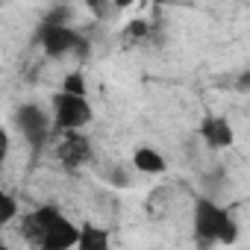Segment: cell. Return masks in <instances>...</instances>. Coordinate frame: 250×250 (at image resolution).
<instances>
[{
  "label": "cell",
  "mask_w": 250,
  "mask_h": 250,
  "mask_svg": "<svg viewBox=\"0 0 250 250\" xmlns=\"http://www.w3.org/2000/svg\"><path fill=\"white\" fill-rule=\"evenodd\" d=\"M18 218V200L9 191H0V227H9Z\"/></svg>",
  "instance_id": "cell-10"
},
{
  "label": "cell",
  "mask_w": 250,
  "mask_h": 250,
  "mask_svg": "<svg viewBox=\"0 0 250 250\" xmlns=\"http://www.w3.org/2000/svg\"><path fill=\"white\" fill-rule=\"evenodd\" d=\"M109 247H112V232L106 227H94V224L80 227L77 250H109Z\"/></svg>",
  "instance_id": "cell-9"
},
{
  "label": "cell",
  "mask_w": 250,
  "mask_h": 250,
  "mask_svg": "<svg viewBox=\"0 0 250 250\" xmlns=\"http://www.w3.org/2000/svg\"><path fill=\"white\" fill-rule=\"evenodd\" d=\"M94 118L88 94H71V91H56L53 94V127L59 133L65 130H83Z\"/></svg>",
  "instance_id": "cell-4"
},
{
  "label": "cell",
  "mask_w": 250,
  "mask_h": 250,
  "mask_svg": "<svg viewBox=\"0 0 250 250\" xmlns=\"http://www.w3.org/2000/svg\"><path fill=\"white\" fill-rule=\"evenodd\" d=\"M235 88H238V91H250V71H241V74L235 77Z\"/></svg>",
  "instance_id": "cell-16"
},
{
  "label": "cell",
  "mask_w": 250,
  "mask_h": 250,
  "mask_svg": "<svg viewBox=\"0 0 250 250\" xmlns=\"http://www.w3.org/2000/svg\"><path fill=\"white\" fill-rule=\"evenodd\" d=\"M203 145L209 150H227L235 145V133H232V124L224 118V115H206L200 121V127H197Z\"/></svg>",
  "instance_id": "cell-7"
},
{
  "label": "cell",
  "mask_w": 250,
  "mask_h": 250,
  "mask_svg": "<svg viewBox=\"0 0 250 250\" xmlns=\"http://www.w3.org/2000/svg\"><path fill=\"white\" fill-rule=\"evenodd\" d=\"M56 159L68 171L83 168L91 159V142H88V136H83L80 130H65L62 139H59V145H56Z\"/></svg>",
  "instance_id": "cell-6"
},
{
  "label": "cell",
  "mask_w": 250,
  "mask_h": 250,
  "mask_svg": "<svg viewBox=\"0 0 250 250\" xmlns=\"http://www.w3.org/2000/svg\"><path fill=\"white\" fill-rule=\"evenodd\" d=\"M130 3H136V0H115V9H127Z\"/></svg>",
  "instance_id": "cell-17"
},
{
  "label": "cell",
  "mask_w": 250,
  "mask_h": 250,
  "mask_svg": "<svg viewBox=\"0 0 250 250\" xmlns=\"http://www.w3.org/2000/svg\"><path fill=\"white\" fill-rule=\"evenodd\" d=\"M83 3L94 18H109V12L115 9V0H83Z\"/></svg>",
  "instance_id": "cell-12"
},
{
  "label": "cell",
  "mask_w": 250,
  "mask_h": 250,
  "mask_svg": "<svg viewBox=\"0 0 250 250\" xmlns=\"http://www.w3.org/2000/svg\"><path fill=\"white\" fill-rule=\"evenodd\" d=\"M109 186H115V188H127V186H130V174L124 171V168H112V171H109Z\"/></svg>",
  "instance_id": "cell-15"
},
{
  "label": "cell",
  "mask_w": 250,
  "mask_h": 250,
  "mask_svg": "<svg viewBox=\"0 0 250 250\" xmlns=\"http://www.w3.org/2000/svg\"><path fill=\"white\" fill-rule=\"evenodd\" d=\"M191 229H194V241L200 247L232 244L238 238V224H235L232 212L227 206L215 203L212 197H194V203H191Z\"/></svg>",
  "instance_id": "cell-2"
},
{
  "label": "cell",
  "mask_w": 250,
  "mask_h": 250,
  "mask_svg": "<svg viewBox=\"0 0 250 250\" xmlns=\"http://www.w3.org/2000/svg\"><path fill=\"white\" fill-rule=\"evenodd\" d=\"M71 15H74V9H71L68 3H59V6H53V9L44 15V21H47V24H68Z\"/></svg>",
  "instance_id": "cell-13"
},
{
  "label": "cell",
  "mask_w": 250,
  "mask_h": 250,
  "mask_svg": "<svg viewBox=\"0 0 250 250\" xmlns=\"http://www.w3.org/2000/svg\"><path fill=\"white\" fill-rule=\"evenodd\" d=\"M62 91H71V94H88V85H85L83 71H71V74H65V80H62Z\"/></svg>",
  "instance_id": "cell-11"
},
{
  "label": "cell",
  "mask_w": 250,
  "mask_h": 250,
  "mask_svg": "<svg viewBox=\"0 0 250 250\" xmlns=\"http://www.w3.org/2000/svg\"><path fill=\"white\" fill-rule=\"evenodd\" d=\"M15 124H18V130L24 133V142H27L33 150H42V147L47 145V139H50V130H56V127H53V118H50L42 106H36V103L18 106Z\"/></svg>",
  "instance_id": "cell-5"
},
{
  "label": "cell",
  "mask_w": 250,
  "mask_h": 250,
  "mask_svg": "<svg viewBox=\"0 0 250 250\" xmlns=\"http://www.w3.org/2000/svg\"><path fill=\"white\" fill-rule=\"evenodd\" d=\"M39 44L47 56L59 59V56H68L74 53L77 59H85L88 56V42L71 27V24H42L39 30Z\"/></svg>",
  "instance_id": "cell-3"
},
{
  "label": "cell",
  "mask_w": 250,
  "mask_h": 250,
  "mask_svg": "<svg viewBox=\"0 0 250 250\" xmlns=\"http://www.w3.org/2000/svg\"><path fill=\"white\" fill-rule=\"evenodd\" d=\"M150 36V24L145 18H136L127 24V39H147Z\"/></svg>",
  "instance_id": "cell-14"
},
{
  "label": "cell",
  "mask_w": 250,
  "mask_h": 250,
  "mask_svg": "<svg viewBox=\"0 0 250 250\" xmlns=\"http://www.w3.org/2000/svg\"><path fill=\"white\" fill-rule=\"evenodd\" d=\"M133 168H136V171H142V174L159 177V174H165V171H168V162H165V156H162L156 147L142 145V147H136V150H133Z\"/></svg>",
  "instance_id": "cell-8"
},
{
  "label": "cell",
  "mask_w": 250,
  "mask_h": 250,
  "mask_svg": "<svg viewBox=\"0 0 250 250\" xmlns=\"http://www.w3.org/2000/svg\"><path fill=\"white\" fill-rule=\"evenodd\" d=\"M21 235L33 247H42V250H68V247H77L80 227L74 221H68L59 206L47 203V206H39L36 212L24 215Z\"/></svg>",
  "instance_id": "cell-1"
}]
</instances>
